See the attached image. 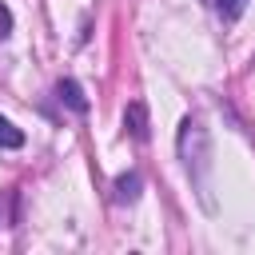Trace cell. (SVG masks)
<instances>
[{
    "label": "cell",
    "instance_id": "obj_1",
    "mask_svg": "<svg viewBox=\"0 0 255 255\" xmlns=\"http://www.w3.org/2000/svg\"><path fill=\"white\" fill-rule=\"evenodd\" d=\"M179 155H183L187 171H199L203 159H207V135H203L199 120H191V116L179 124Z\"/></svg>",
    "mask_w": 255,
    "mask_h": 255
},
{
    "label": "cell",
    "instance_id": "obj_2",
    "mask_svg": "<svg viewBox=\"0 0 255 255\" xmlns=\"http://www.w3.org/2000/svg\"><path fill=\"white\" fill-rule=\"evenodd\" d=\"M124 131H128L135 143L147 139V108H143V100H131V104H128V112H124Z\"/></svg>",
    "mask_w": 255,
    "mask_h": 255
},
{
    "label": "cell",
    "instance_id": "obj_3",
    "mask_svg": "<svg viewBox=\"0 0 255 255\" xmlns=\"http://www.w3.org/2000/svg\"><path fill=\"white\" fill-rule=\"evenodd\" d=\"M56 96H60L72 112H80V116L88 112V96H84V88H80L76 80H60V84H56Z\"/></svg>",
    "mask_w": 255,
    "mask_h": 255
},
{
    "label": "cell",
    "instance_id": "obj_4",
    "mask_svg": "<svg viewBox=\"0 0 255 255\" xmlns=\"http://www.w3.org/2000/svg\"><path fill=\"white\" fill-rule=\"evenodd\" d=\"M139 187H143L139 171L120 175V179H116V203H135V199H139Z\"/></svg>",
    "mask_w": 255,
    "mask_h": 255
},
{
    "label": "cell",
    "instance_id": "obj_5",
    "mask_svg": "<svg viewBox=\"0 0 255 255\" xmlns=\"http://www.w3.org/2000/svg\"><path fill=\"white\" fill-rule=\"evenodd\" d=\"M0 147H24V131L4 116H0Z\"/></svg>",
    "mask_w": 255,
    "mask_h": 255
},
{
    "label": "cell",
    "instance_id": "obj_6",
    "mask_svg": "<svg viewBox=\"0 0 255 255\" xmlns=\"http://www.w3.org/2000/svg\"><path fill=\"white\" fill-rule=\"evenodd\" d=\"M215 12H219L223 20H239V16L247 12V0H215Z\"/></svg>",
    "mask_w": 255,
    "mask_h": 255
},
{
    "label": "cell",
    "instance_id": "obj_7",
    "mask_svg": "<svg viewBox=\"0 0 255 255\" xmlns=\"http://www.w3.org/2000/svg\"><path fill=\"white\" fill-rule=\"evenodd\" d=\"M12 211H16V191H4V199H0V227H12Z\"/></svg>",
    "mask_w": 255,
    "mask_h": 255
},
{
    "label": "cell",
    "instance_id": "obj_8",
    "mask_svg": "<svg viewBox=\"0 0 255 255\" xmlns=\"http://www.w3.org/2000/svg\"><path fill=\"white\" fill-rule=\"evenodd\" d=\"M8 32H12V12H8V4L0 0V40H8Z\"/></svg>",
    "mask_w": 255,
    "mask_h": 255
}]
</instances>
